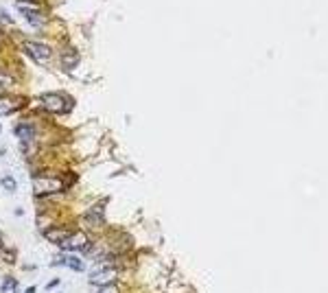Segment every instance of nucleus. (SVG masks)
Segmentation results:
<instances>
[{
    "label": "nucleus",
    "mask_w": 328,
    "mask_h": 293,
    "mask_svg": "<svg viewBox=\"0 0 328 293\" xmlns=\"http://www.w3.org/2000/svg\"><path fill=\"white\" fill-rule=\"evenodd\" d=\"M3 293H18V282L13 278H5L3 282Z\"/></svg>",
    "instance_id": "9b49d317"
},
{
    "label": "nucleus",
    "mask_w": 328,
    "mask_h": 293,
    "mask_svg": "<svg viewBox=\"0 0 328 293\" xmlns=\"http://www.w3.org/2000/svg\"><path fill=\"white\" fill-rule=\"evenodd\" d=\"M59 247L66 252H83V250H90V241H87L83 232H75V234H68L59 243Z\"/></svg>",
    "instance_id": "7ed1b4c3"
},
{
    "label": "nucleus",
    "mask_w": 328,
    "mask_h": 293,
    "mask_svg": "<svg viewBox=\"0 0 328 293\" xmlns=\"http://www.w3.org/2000/svg\"><path fill=\"white\" fill-rule=\"evenodd\" d=\"M68 234H70V232H66V230H48L46 234H44V237H46V239L50 241V243H57V245H59L62 241H64L66 237H68Z\"/></svg>",
    "instance_id": "6e6552de"
},
{
    "label": "nucleus",
    "mask_w": 328,
    "mask_h": 293,
    "mask_svg": "<svg viewBox=\"0 0 328 293\" xmlns=\"http://www.w3.org/2000/svg\"><path fill=\"white\" fill-rule=\"evenodd\" d=\"M18 9H20V13H22V16H24L28 22H31L33 26H42L44 22H46V16H44V13H40V7H31V9H28L26 5L18 3Z\"/></svg>",
    "instance_id": "39448f33"
},
{
    "label": "nucleus",
    "mask_w": 328,
    "mask_h": 293,
    "mask_svg": "<svg viewBox=\"0 0 328 293\" xmlns=\"http://www.w3.org/2000/svg\"><path fill=\"white\" fill-rule=\"evenodd\" d=\"M9 83H11V79L7 77V75H3V72H0V90H5V87L9 85Z\"/></svg>",
    "instance_id": "ddd939ff"
},
{
    "label": "nucleus",
    "mask_w": 328,
    "mask_h": 293,
    "mask_svg": "<svg viewBox=\"0 0 328 293\" xmlns=\"http://www.w3.org/2000/svg\"><path fill=\"white\" fill-rule=\"evenodd\" d=\"M3 188L5 190H16V180L13 178H3Z\"/></svg>",
    "instance_id": "f8f14e48"
},
{
    "label": "nucleus",
    "mask_w": 328,
    "mask_h": 293,
    "mask_svg": "<svg viewBox=\"0 0 328 293\" xmlns=\"http://www.w3.org/2000/svg\"><path fill=\"white\" fill-rule=\"evenodd\" d=\"M62 265H68L70 269H75V272H83V265H81V260H77V258H70V256H66V258L59 260Z\"/></svg>",
    "instance_id": "1a4fd4ad"
},
{
    "label": "nucleus",
    "mask_w": 328,
    "mask_h": 293,
    "mask_svg": "<svg viewBox=\"0 0 328 293\" xmlns=\"http://www.w3.org/2000/svg\"><path fill=\"white\" fill-rule=\"evenodd\" d=\"M24 50L28 55H31V60L35 62H40V64H46L50 60V48L46 46V44H42V42H31V40H26L24 42Z\"/></svg>",
    "instance_id": "20e7f679"
},
{
    "label": "nucleus",
    "mask_w": 328,
    "mask_h": 293,
    "mask_svg": "<svg viewBox=\"0 0 328 293\" xmlns=\"http://www.w3.org/2000/svg\"><path fill=\"white\" fill-rule=\"evenodd\" d=\"M18 109V101H13L7 94H0V116H9Z\"/></svg>",
    "instance_id": "0eeeda50"
},
{
    "label": "nucleus",
    "mask_w": 328,
    "mask_h": 293,
    "mask_svg": "<svg viewBox=\"0 0 328 293\" xmlns=\"http://www.w3.org/2000/svg\"><path fill=\"white\" fill-rule=\"evenodd\" d=\"M40 103H42V107L46 109V112H50V114H66V109H68V101H66L62 94H57V92L42 94V97H40Z\"/></svg>",
    "instance_id": "f03ea898"
},
{
    "label": "nucleus",
    "mask_w": 328,
    "mask_h": 293,
    "mask_svg": "<svg viewBox=\"0 0 328 293\" xmlns=\"http://www.w3.org/2000/svg\"><path fill=\"white\" fill-rule=\"evenodd\" d=\"M114 280H116V272H114V269H101V272H94L90 276V282L92 284H101V287L112 284Z\"/></svg>",
    "instance_id": "423d86ee"
},
{
    "label": "nucleus",
    "mask_w": 328,
    "mask_h": 293,
    "mask_svg": "<svg viewBox=\"0 0 328 293\" xmlns=\"http://www.w3.org/2000/svg\"><path fill=\"white\" fill-rule=\"evenodd\" d=\"M16 136H20V138H31L33 136V127H28L26 123H20V125L16 127Z\"/></svg>",
    "instance_id": "9d476101"
},
{
    "label": "nucleus",
    "mask_w": 328,
    "mask_h": 293,
    "mask_svg": "<svg viewBox=\"0 0 328 293\" xmlns=\"http://www.w3.org/2000/svg\"><path fill=\"white\" fill-rule=\"evenodd\" d=\"M24 293H35V287H31V289H26Z\"/></svg>",
    "instance_id": "4468645a"
},
{
    "label": "nucleus",
    "mask_w": 328,
    "mask_h": 293,
    "mask_svg": "<svg viewBox=\"0 0 328 293\" xmlns=\"http://www.w3.org/2000/svg\"><path fill=\"white\" fill-rule=\"evenodd\" d=\"M64 188V182L57 178H38L33 182V195L44 197V195H55Z\"/></svg>",
    "instance_id": "f257e3e1"
}]
</instances>
